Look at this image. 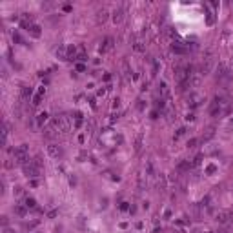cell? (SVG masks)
Listing matches in <instances>:
<instances>
[{
    "label": "cell",
    "mask_w": 233,
    "mask_h": 233,
    "mask_svg": "<svg viewBox=\"0 0 233 233\" xmlns=\"http://www.w3.org/2000/svg\"><path fill=\"white\" fill-rule=\"evenodd\" d=\"M197 144H199V139H191V140L188 142V148H190V149H193Z\"/></svg>",
    "instance_id": "obj_33"
},
{
    "label": "cell",
    "mask_w": 233,
    "mask_h": 233,
    "mask_svg": "<svg viewBox=\"0 0 233 233\" xmlns=\"http://www.w3.org/2000/svg\"><path fill=\"white\" fill-rule=\"evenodd\" d=\"M211 69H213V57L208 55V57L200 62V69H199V73H200V75H210Z\"/></svg>",
    "instance_id": "obj_5"
},
{
    "label": "cell",
    "mask_w": 233,
    "mask_h": 233,
    "mask_svg": "<svg viewBox=\"0 0 233 233\" xmlns=\"http://www.w3.org/2000/svg\"><path fill=\"white\" fill-rule=\"evenodd\" d=\"M213 135H215V128H210V129H208V131H206V135H204V137H202V140H204V142H206V140H210V139H211V137H213Z\"/></svg>",
    "instance_id": "obj_25"
},
{
    "label": "cell",
    "mask_w": 233,
    "mask_h": 233,
    "mask_svg": "<svg viewBox=\"0 0 233 233\" xmlns=\"http://www.w3.org/2000/svg\"><path fill=\"white\" fill-rule=\"evenodd\" d=\"M47 155L53 157V159H58V157L62 155L60 146H58V144H49V146H47Z\"/></svg>",
    "instance_id": "obj_11"
},
{
    "label": "cell",
    "mask_w": 233,
    "mask_h": 233,
    "mask_svg": "<svg viewBox=\"0 0 233 233\" xmlns=\"http://www.w3.org/2000/svg\"><path fill=\"white\" fill-rule=\"evenodd\" d=\"M171 49H173V53H175V55H186V53H188L186 44H182V42H179V40H173Z\"/></svg>",
    "instance_id": "obj_9"
},
{
    "label": "cell",
    "mask_w": 233,
    "mask_h": 233,
    "mask_svg": "<svg viewBox=\"0 0 233 233\" xmlns=\"http://www.w3.org/2000/svg\"><path fill=\"white\" fill-rule=\"evenodd\" d=\"M217 80H219V82H222V84H226V82H230V71H228V67H226L224 64H221V66H219V73H217Z\"/></svg>",
    "instance_id": "obj_7"
},
{
    "label": "cell",
    "mask_w": 233,
    "mask_h": 233,
    "mask_svg": "<svg viewBox=\"0 0 233 233\" xmlns=\"http://www.w3.org/2000/svg\"><path fill=\"white\" fill-rule=\"evenodd\" d=\"M13 40H15V42H18V44H26V42L22 40V36H20L18 33H13Z\"/></svg>",
    "instance_id": "obj_32"
},
{
    "label": "cell",
    "mask_w": 233,
    "mask_h": 233,
    "mask_svg": "<svg viewBox=\"0 0 233 233\" xmlns=\"http://www.w3.org/2000/svg\"><path fill=\"white\" fill-rule=\"evenodd\" d=\"M231 104H230V98L222 97V95H217L211 102V115L213 117H221V115H226L230 111Z\"/></svg>",
    "instance_id": "obj_1"
},
{
    "label": "cell",
    "mask_w": 233,
    "mask_h": 233,
    "mask_svg": "<svg viewBox=\"0 0 233 233\" xmlns=\"http://www.w3.org/2000/svg\"><path fill=\"white\" fill-rule=\"evenodd\" d=\"M55 128H57V131L58 133H67L69 131V120H67V117L66 115H57L55 118H53V122H51Z\"/></svg>",
    "instance_id": "obj_4"
},
{
    "label": "cell",
    "mask_w": 233,
    "mask_h": 233,
    "mask_svg": "<svg viewBox=\"0 0 233 233\" xmlns=\"http://www.w3.org/2000/svg\"><path fill=\"white\" fill-rule=\"evenodd\" d=\"M15 213H16L18 217H26V213H27V206H26V204H16V206H15Z\"/></svg>",
    "instance_id": "obj_18"
},
{
    "label": "cell",
    "mask_w": 233,
    "mask_h": 233,
    "mask_svg": "<svg viewBox=\"0 0 233 233\" xmlns=\"http://www.w3.org/2000/svg\"><path fill=\"white\" fill-rule=\"evenodd\" d=\"M106 20H108V9L102 7V9L97 11V22H98V24H104Z\"/></svg>",
    "instance_id": "obj_14"
},
{
    "label": "cell",
    "mask_w": 233,
    "mask_h": 233,
    "mask_svg": "<svg viewBox=\"0 0 233 233\" xmlns=\"http://www.w3.org/2000/svg\"><path fill=\"white\" fill-rule=\"evenodd\" d=\"M7 133H9V124L4 122V126H2V146H5V142H7Z\"/></svg>",
    "instance_id": "obj_22"
},
{
    "label": "cell",
    "mask_w": 233,
    "mask_h": 233,
    "mask_svg": "<svg viewBox=\"0 0 233 233\" xmlns=\"http://www.w3.org/2000/svg\"><path fill=\"white\" fill-rule=\"evenodd\" d=\"M78 57V46H69L67 47V60H77Z\"/></svg>",
    "instance_id": "obj_13"
},
{
    "label": "cell",
    "mask_w": 233,
    "mask_h": 233,
    "mask_svg": "<svg viewBox=\"0 0 233 233\" xmlns=\"http://www.w3.org/2000/svg\"><path fill=\"white\" fill-rule=\"evenodd\" d=\"M24 204L27 206V210H38V208H36V200H35V199H29V197H27Z\"/></svg>",
    "instance_id": "obj_24"
},
{
    "label": "cell",
    "mask_w": 233,
    "mask_h": 233,
    "mask_svg": "<svg viewBox=\"0 0 233 233\" xmlns=\"http://www.w3.org/2000/svg\"><path fill=\"white\" fill-rule=\"evenodd\" d=\"M182 135H186V128H179V129H177V133H175V140L180 139Z\"/></svg>",
    "instance_id": "obj_29"
},
{
    "label": "cell",
    "mask_w": 233,
    "mask_h": 233,
    "mask_svg": "<svg viewBox=\"0 0 233 233\" xmlns=\"http://www.w3.org/2000/svg\"><path fill=\"white\" fill-rule=\"evenodd\" d=\"M13 193H15V197H22V195H24V190H22L20 186H16V188L13 190Z\"/></svg>",
    "instance_id": "obj_31"
},
{
    "label": "cell",
    "mask_w": 233,
    "mask_h": 233,
    "mask_svg": "<svg viewBox=\"0 0 233 233\" xmlns=\"http://www.w3.org/2000/svg\"><path fill=\"white\" fill-rule=\"evenodd\" d=\"M106 91H108V87H102V89H98V97H104V95H106Z\"/></svg>",
    "instance_id": "obj_36"
},
{
    "label": "cell",
    "mask_w": 233,
    "mask_h": 233,
    "mask_svg": "<svg viewBox=\"0 0 233 233\" xmlns=\"http://www.w3.org/2000/svg\"><path fill=\"white\" fill-rule=\"evenodd\" d=\"M120 106V98H113V108H118Z\"/></svg>",
    "instance_id": "obj_37"
},
{
    "label": "cell",
    "mask_w": 233,
    "mask_h": 233,
    "mask_svg": "<svg viewBox=\"0 0 233 233\" xmlns=\"http://www.w3.org/2000/svg\"><path fill=\"white\" fill-rule=\"evenodd\" d=\"M133 47H135V51H144V42H140V40H137V42L133 44Z\"/></svg>",
    "instance_id": "obj_27"
},
{
    "label": "cell",
    "mask_w": 233,
    "mask_h": 233,
    "mask_svg": "<svg viewBox=\"0 0 233 233\" xmlns=\"http://www.w3.org/2000/svg\"><path fill=\"white\" fill-rule=\"evenodd\" d=\"M159 93H160V97H164V98L170 95V87H168L166 82H160V86H159Z\"/></svg>",
    "instance_id": "obj_21"
},
{
    "label": "cell",
    "mask_w": 233,
    "mask_h": 233,
    "mask_svg": "<svg viewBox=\"0 0 233 233\" xmlns=\"http://www.w3.org/2000/svg\"><path fill=\"white\" fill-rule=\"evenodd\" d=\"M200 160H202V155H197V157L193 159V166H199V164H200Z\"/></svg>",
    "instance_id": "obj_35"
},
{
    "label": "cell",
    "mask_w": 233,
    "mask_h": 233,
    "mask_svg": "<svg viewBox=\"0 0 233 233\" xmlns=\"http://www.w3.org/2000/svg\"><path fill=\"white\" fill-rule=\"evenodd\" d=\"M84 69H86L84 64H77V71H84Z\"/></svg>",
    "instance_id": "obj_38"
},
{
    "label": "cell",
    "mask_w": 233,
    "mask_h": 233,
    "mask_svg": "<svg viewBox=\"0 0 233 233\" xmlns=\"http://www.w3.org/2000/svg\"><path fill=\"white\" fill-rule=\"evenodd\" d=\"M27 151H29V146L27 144H20L16 149H15V164H20V166H24L29 159H27Z\"/></svg>",
    "instance_id": "obj_3"
},
{
    "label": "cell",
    "mask_w": 233,
    "mask_h": 233,
    "mask_svg": "<svg viewBox=\"0 0 233 233\" xmlns=\"http://www.w3.org/2000/svg\"><path fill=\"white\" fill-rule=\"evenodd\" d=\"M57 57H58L60 60H67V47L60 46V47L57 49Z\"/></svg>",
    "instance_id": "obj_20"
},
{
    "label": "cell",
    "mask_w": 233,
    "mask_h": 233,
    "mask_svg": "<svg viewBox=\"0 0 233 233\" xmlns=\"http://www.w3.org/2000/svg\"><path fill=\"white\" fill-rule=\"evenodd\" d=\"M191 168H193V162H190V160H184V162L179 164V170L180 171H190Z\"/></svg>",
    "instance_id": "obj_23"
},
{
    "label": "cell",
    "mask_w": 233,
    "mask_h": 233,
    "mask_svg": "<svg viewBox=\"0 0 233 233\" xmlns=\"http://www.w3.org/2000/svg\"><path fill=\"white\" fill-rule=\"evenodd\" d=\"M47 117H49V115H47L46 111L38 113V115H36V126H38V128H42V126H44V124L47 122Z\"/></svg>",
    "instance_id": "obj_15"
},
{
    "label": "cell",
    "mask_w": 233,
    "mask_h": 233,
    "mask_svg": "<svg viewBox=\"0 0 233 233\" xmlns=\"http://www.w3.org/2000/svg\"><path fill=\"white\" fill-rule=\"evenodd\" d=\"M200 80H202V75L200 73H193L191 78H190V87H199L200 86Z\"/></svg>",
    "instance_id": "obj_12"
},
{
    "label": "cell",
    "mask_w": 233,
    "mask_h": 233,
    "mask_svg": "<svg viewBox=\"0 0 233 233\" xmlns=\"http://www.w3.org/2000/svg\"><path fill=\"white\" fill-rule=\"evenodd\" d=\"M120 210L126 211V210H128V202H122V204H120Z\"/></svg>",
    "instance_id": "obj_40"
},
{
    "label": "cell",
    "mask_w": 233,
    "mask_h": 233,
    "mask_svg": "<svg viewBox=\"0 0 233 233\" xmlns=\"http://www.w3.org/2000/svg\"><path fill=\"white\" fill-rule=\"evenodd\" d=\"M57 213H58V211H49V213H47V217H49V219H55V217H57Z\"/></svg>",
    "instance_id": "obj_39"
},
{
    "label": "cell",
    "mask_w": 233,
    "mask_h": 233,
    "mask_svg": "<svg viewBox=\"0 0 233 233\" xmlns=\"http://www.w3.org/2000/svg\"><path fill=\"white\" fill-rule=\"evenodd\" d=\"M215 171H217V166H215V164H210V166L206 168V173H208V175H211V173H215Z\"/></svg>",
    "instance_id": "obj_30"
},
{
    "label": "cell",
    "mask_w": 233,
    "mask_h": 233,
    "mask_svg": "<svg viewBox=\"0 0 233 233\" xmlns=\"http://www.w3.org/2000/svg\"><path fill=\"white\" fill-rule=\"evenodd\" d=\"M122 20H124V11L122 9H115L113 11V22L115 24H120Z\"/></svg>",
    "instance_id": "obj_16"
},
{
    "label": "cell",
    "mask_w": 233,
    "mask_h": 233,
    "mask_svg": "<svg viewBox=\"0 0 233 233\" xmlns=\"http://www.w3.org/2000/svg\"><path fill=\"white\" fill-rule=\"evenodd\" d=\"M115 47V40L111 38V36H106L104 40H102V44H100V47H98V51L104 55V53H109L111 49Z\"/></svg>",
    "instance_id": "obj_6"
},
{
    "label": "cell",
    "mask_w": 233,
    "mask_h": 233,
    "mask_svg": "<svg viewBox=\"0 0 233 233\" xmlns=\"http://www.w3.org/2000/svg\"><path fill=\"white\" fill-rule=\"evenodd\" d=\"M206 22H208L210 26H211V24H215V16H213V13H211L210 9H208V16H206Z\"/></svg>",
    "instance_id": "obj_26"
},
{
    "label": "cell",
    "mask_w": 233,
    "mask_h": 233,
    "mask_svg": "<svg viewBox=\"0 0 233 233\" xmlns=\"http://www.w3.org/2000/svg\"><path fill=\"white\" fill-rule=\"evenodd\" d=\"M29 233H36V231H29Z\"/></svg>",
    "instance_id": "obj_42"
},
{
    "label": "cell",
    "mask_w": 233,
    "mask_h": 233,
    "mask_svg": "<svg viewBox=\"0 0 233 233\" xmlns=\"http://www.w3.org/2000/svg\"><path fill=\"white\" fill-rule=\"evenodd\" d=\"M29 33H31V36H35V38H38L40 36V26L38 24H31V27L27 29Z\"/></svg>",
    "instance_id": "obj_19"
},
{
    "label": "cell",
    "mask_w": 233,
    "mask_h": 233,
    "mask_svg": "<svg viewBox=\"0 0 233 233\" xmlns=\"http://www.w3.org/2000/svg\"><path fill=\"white\" fill-rule=\"evenodd\" d=\"M140 144H142V135H139V137H137V142H135V149H137V151L140 149Z\"/></svg>",
    "instance_id": "obj_34"
},
{
    "label": "cell",
    "mask_w": 233,
    "mask_h": 233,
    "mask_svg": "<svg viewBox=\"0 0 233 233\" xmlns=\"http://www.w3.org/2000/svg\"><path fill=\"white\" fill-rule=\"evenodd\" d=\"M42 97H44L42 93H36V95L33 97V106H38V104H40V100H42Z\"/></svg>",
    "instance_id": "obj_28"
},
{
    "label": "cell",
    "mask_w": 233,
    "mask_h": 233,
    "mask_svg": "<svg viewBox=\"0 0 233 233\" xmlns=\"http://www.w3.org/2000/svg\"><path fill=\"white\" fill-rule=\"evenodd\" d=\"M40 170H42V162H40V159H35V160H27V162L22 166V171H24V175H26V177H31V179L38 177Z\"/></svg>",
    "instance_id": "obj_2"
},
{
    "label": "cell",
    "mask_w": 233,
    "mask_h": 233,
    "mask_svg": "<svg viewBox=\"0 0 233 233\" xmlns=\"http://www.w3.org/2000/svg\"><path fill=\"white\" fill-rule=\"evenodd\" d=\"M215 221H217L219 224H228V222L231 221V213H230V211H219V213L215 215Z\"/></svg>",
    "instance_id": "obj_10"
},
{
    "label": "cell",
    "mask_w": 233,
    "mask_h": 233,
    "mask_svg": "<svg viewBox=\"0 0 233 233\" xmlns=\"http://www.w3.org/2000/svg\"><path fill=\"white\" fill-rule=\"evenodd\" d=\"M31 97H33V87L24 86V87H22V100H29Z\"/></svg>",
    "instance_id": "obj_17"
},
{
    "label": "cell",
    "mask_w": 233,
    "mask_h": 233,
    "mask_svg": "<svg viewBox=\"0 0 233 233\" xmlns=\"http://www.w3.org/2000/svg\"><path fill=\"white\" fill-rule=\"evenodd\" d=\"M4 233H15L11 228H7V226H4Z\"/></svg>",
    "instance_id": "obj_41"
},
{
    "label": "cell",
    "mask_w": 233,
    "mask_h": 233,
    "mask_svg": "<svg viewBox=\"0 0 233 233\" xmlns=\"http://www.w3.org/2000/svg\"><path fill=\"white\" fill-rule=\"evenodd\" d=\"M202 102H204V97L199 95V93H191V95L188 97V104H190V108H199Z\"/></svg>",
    "instance_id": "obj_8"
}]
</instances>
